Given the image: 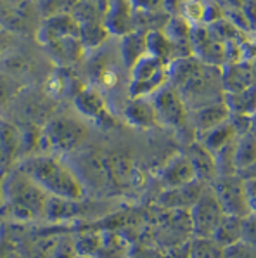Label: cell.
I'll return each mask as SVG.
<instances>
[{
  "label": "cell",
  "instance_id": "f1b7e54d",
  "mask_svg": "<svg viewBox=\"0 0 256 258\" xmlns=\"http://www.w3.org/2000/svg\"><path fill=\"white\" fill-rule=\"evenodd\" d=\"M223 258H256V251L246 241H239L223 248Z\"/></svg>",
  "mask_w": 256,
  "mask_h": 258
},
{
  "label": "cell",
  "instance_id": "d4e9b609",
  "mask_svg": "<svg viewBox=\"0 0 256 258\" xmlns=\"http://www.w3.org/2000/svg\"><path fill=\"white\" fill-rule=\"evenodd\" d=\"M187 258H223V248L211 237H194L189 244Z\"/></svg>",
  "mask_w": 256,
  "mask_h": 258
},
{
  "label": "cell",
  "instance_id": "9c48e42d",
  "mask_svg": "<svg viewBox=\"0 0 256 258\" xmlns=\"http://www.w3.org/2000/svg\"><path fill=\"white\" fill-rule=\"evenodd\" d=\"M74 106L80 111L83 116L90 118L97 123V125H106V126H113L114 120L109 116L108 108H106L104 101L99 95V92L94 89H83L81 92H78L74 95Z\"/></svg>",
  "mask_w": 256,
  "mask_h": 258
},
{
  "label": "cell",
  "instance_id": "484cf974",
  "mask_svg": "<svg viewBox=\"0 0 256 258\" xmlns=\"http://www.w3.org/2000/svg\"><path fill=\"white\" fill-rule=\"evenodd\" d=\"M206 16V7L199 0H184L182 4V18L191 26H198L204 21Z\"/></svg>",
  "mask_w": 256,
  "mask_h": 258
},
{
  "label": "cell",
  "instance_id": "9a60e30c",
  "mask_svg": "<svg viewBox=\"0 0 256 258\" xmlns=\"http://www.w3.org/2000/svg\"><path fill=\"white\" fill-rule=\"evenodd\" d=\"M187 156L191 158L192 165H194L196 173H198V180H206L213 184L216 178L220 177L215 154H211L201 142H196L194 146H191Z\"/></svg>",
  "mask_w": 256,
  "mask_h": 258
},
{
  "label": "cell",
  "instance_id": "836d02e7",
  "mask_svg": "<svg viewBox=\"0 0 256 258\" xmlns=\"http://www.w3.org/2000/svg\"><path fill=\"white\" fill-rule=\"evenodd\" d=\"M247 62H249V66H251V68H253L254 75H256V52H254L253 55H251V59H249V61H247Z\"/></svg>",
  "mask_w": 256,
  "mask_h": 258
},
{
  "label": "cell",
  "instance_id": "d6986e66",
  "mask_svg": "<svg viewBox=\"0 0 256 258\" xmlns=\"http://www.w3.org/2000/svg\"><path fill=\"white\" fill-rule=\"evenodd\" d=\"M242 232H244V218L225 215L223 220L220 222L218 229H216L215 236L211 239L216 241L222 248H227V246L242 241Z\"/></svg>",
  "mask_w": 256,
  "mask_h": 258
},
{
  "label": "cell",
  "instance_id": "4fadbf2b",
  "mask_svg": "<svg viewBox=\"0 0 256 258\" xmlns=\"http://www.w3.org/2000/svg\"><path fill=\"white\" fill-rule=\"evenodd\" d=\"M232 113L228 109V106L223 102H216V104L206 106L203 109H198L192 113V125H194V130L198 136H203V134L210 132V130L216 128L218 125L225 123L230 120Z\"/></svg>",
  "mask_w": 256,
  "mask_h": 258
},
{
  "label": "cell",
  "instance_id": "1f68e13d",
  "mask_svg": "<svg viewBox=\"0 0 256 258\" xmlns=\"http://www.w3.org/2000/svg\"><path fill=\"white\" fill-rule=\"evenodd\" d=\"M118 73L113 68H102L99 73V83L106 89H113V87L118 85Z\"/></svg>",
  "mask_w": 256,
  "mask_h": 258
},
{
  "label": "cell",
  "instance_id": "d6a6232c",
  "mask_svg": "<svg viewBox=\"0 0 256 258\" xmlns=\"http://www.w3.org/2000/svg\"><path fill=\"white\" fill-rule=\"evenodd\" d=\"M244 187H246L247 205H249L251 213H256V177L244 178Z\"/></svg>",
  "mask_w": 256,
  "mask_h": 258
},
{
  "label": "cell",
  "instance_id": "f546056e",
  "mask_svg": "<svg viewBox=\"0 0 256 258\" xmlns=\"http://www.w3.org/2000/svg\"><path fill=\"white\" fill-rule=\"evenodd\" d=\"M242 241H246L249 246H253L256 251V213H251L244 218V232Z\"/></svg>",
  "mask_w": 256,
  "mask_h": 258
},
{
  "label": "cell",
  "instance_id": "ffe728a7",
  "mask_svg": "<svg viewBox=\"0 0 256 258\" xmlns=\"http://www.w3.org/2000/svg\"><path fill=\"white\" fill-rule=\"evenodd\" d=\"M256 163V136L251 132L242 134L235 139L234 165L235 170H246Z\"/></svg>",
  "mask_w": 256,
  "mask_h": 258
},
{
  "label": "cell",
  "instance_id": "603a6c76",
  "mask_svg": "<svg viewBox=\"0 0 256 258\" xmlns=\"http://www.w3.org/2000/svg\"><path fill=\"white\" fill-rule=\"evenodd\" d=\"M225 104L232 114L253 116L256 113V85L239 94H225Z\"/></svg>",
  "mask_w": 256,
  "mask_h": 258
},
{
  "label": "cell",
  "instance_id": "44dd1931",
  "mask_svg": "<svg viewBox=\"0 0 256 258\" xmlns=\"http://www.w3.org/2000/svg\"><path fill=\"white\" fill-rule=\"evenodd\" d=\"M121 54H123L125 62L128 64V68H132L137 61L149 54L147 47V35L137 33H128L127 37H123V45H121Z\"/></svg>",
  "mask_w": 256,
  "mask_h": 258
},
{
  "label": "cell",
  "instance_id": "83f0119b",
  "mask_svg": "<svg viewBox=\"0 0 256 258\" xmlns=\"http://www.w3.org/2000/svg\"><path fill=\"white\" fill-rule=\"evenodd\" d=\"M18 146H19V139H18V134L11 128L9 125H4V130H2V153H4V160L9 161L11 158L16 154L18 151Z\"/></svg>",
  "mask_w": 256,
  "mask_h": 258
},
{
  "label": "cell",
  "instance_id": "30bf717a",
  "mask_svg": "<svg viewBox=\"0 0 256 258\" xmlns=\"http://www.w3.org/2000/svg\"><path fill=\"white\" fill-rule=\"evenodd\" d=\"M69 37L80 38V26H78L76 19L73 18V14H59L47 18L45 25L40 30V40L47 45Z\"/></svg>",
  "mask_w": 256,
  "mask_h": 258
},
{
  "label": "cell",
  "instance_id": "7c38bea8",
  "mask_svg": "<svg viewBox=\"0 0 256 258\" xmlns=\"http://www.w3.org/2000/svg\"><path fill=\"white\" fill-rule=\"evenodd\" d=\"M132 11L130 0H108V13L104 25L109 33L127 37L132 30Z\"/></svg>",
  "mask_w": 256,
  "mask_h": 258
},
{
  "label": "cell",
  "instance_id": "8992f818",
  "mask_svg": "<svg viewBox=\"0 0 256 258\" xmlns=\"http://www.w3.org/2000/svg\"><path fill=\"white\" fill-rule=\"evenodd\" d=\"M152 104H154L156 118L164 126H172V128H182L185 123L189 121V108L184 102L182 95L179 90L170 83L161 87L157 92L151 97Z\"/></svg>",
  "mask_w": 256,
  "mask_h": 258
},
{
  "label": "cell",
  "instance_id": "6da1fadb",
  "mask_svg": "<svg viewBox=\"0 0 256 258\" xmlns=\"http://www.w3.org/2000/svg\"><path fill=\"white\" fill-rule=\"evenodd\" d=\"M47 196L80 201L85 196V185L71 165H66L54 154H38L23 160L18 166Z\"/></svg>",
  "mask_w": 256,
  "mask_h": 258
},
{
  "label": "cell",
  "instance_id": "52a82bcc",
  "mask_svg": "<svg viewBox=\"0 0 256 258\" xmlns=\"http://www.w3.org/2000/svg\"><path fill=\"white\" fill-rule=\"evenodd\" d=\"M220 205H222L225 215H234L246 218L251 215L249 205H247L246 187H244V178L237 175H220L211 184Z\"/></svg>",
  "mask_w": 256,
  "mask_h": 258
},
{
  "label": "cell",
  "instance_id": "cb8c5ba5",
  "mask_svg": "<svg viewBox=\"0 0 256 258\" xmlns=\"http://www.w3.org/2000/svg\"><path fill=\"white\" fill-rule=\"evenodd\" d=\"M130 246L120 234L104 232L102 234V244L97 251L96 258H128Z\"/></svg>",
  "mask_w": 256,
  "mask_h": 258
},
{
  "label": "cell",
  "instance_id": "2e32d148",
  "mask_svg": "<svg viewBox=\"0 0 256 258\" xmlns=\"http://www.w3.org/2000/svg\"><path fill=\"white\" fill-rule=\"evenodd\" d=\"M206 187L201 185V180H196L192 184L182 185V187L166 189L157 201H159L161 206H166V208H182V206H187L191 210V206L196 203V200L201 196V192Z\"/></svg>",
  "mask_w": 256,
  "mask_h": 258
},
{
  "label": "cell",
  "instance_id": "7402d4cb",
  "mask_svg": "<svg viewBox=\"0 0 256 258\" xmlns=\"http://www.w3.org/2000/svg\"><path fill=\"white\" fill-rule=\"evenodd\" d=\"M109 173H111V175L116 178L120 184L127 185V187L142 185V182L145 178L142 170L128 160H116L111 166H109Z\"/></svg>",
  "mask_w": 256,
  "mask_h": 258
},
{
  "label": "cell",
  "instance_id": "5b68a950",
  "mask_svg": "<svg viewBox=\"0 0 256 258\" xmlns=\"http://www.w3.org/2000/svg\"><path fill=\"white\" fill-rule=\"evenodd\" d=\"M223 217H225V212H223L213 187L210 185L201 192V196L189 210L194 237H213Z\"/></svg>",
  "mask_w": 256,
  "mask_h": 258
},
{
  "label": "cell",
  "instance_id": "277c9868",
  "mask_svg": "<svg viewBox=\"0 0 256 258\" xmlns=\"http://www.w3.org/2000/svg\"><path fill=\"white\" fill-rule=\"evenodd\" d=\"M87 139V128L69 118H57L45 126L40 136L42 146L57 154L73 153L80 149Z\"/></svg>",
  "mask_w": 256,
  "mask_h": 258
},
{
  "label": "cell",
  "instance_id": "4316f807",
  "mask_svg": "<svg viewBox=\"0 0 256 258\" xmlns=\"http://www.w3.org/2000/svg\"><path fill=\"white\" fill-rule=\"evenodd\" d=\"M80 0H42V13L45 18L59 14H71Z\"/></svg>",
  "mask_w": 256,
  "mask_h": 258
},
{
  "label": "cell",
  "instance_id": "3957f363",
  "mask_svg": "<svg viewBox=\"0 0 256 258\" xmlns=\"http://www.w3.org/2000/svg\"><path fill=\"white\" fill-rule=\"evenodd\" d=\"M168 83V64L152 54L144 55L130 68V99H149Z\"/></svg>",
  "mask_w": 256,
  "mask_h": 258
},
{
  "label": "cell",
  "instance_id": "7a4b0ae2",
  "mask_svg": "<svg viewBox=\"0 0 256 258\" xmlns=\"http://www.w3.org/2000/svg\"><path fill=\"white\" fill-rule=\"evenodd\" d=\"M6 212L14 220H37L45 217V206L49 196L31 178L16 168L4 184Z\"/></svg>",
  "mask_w": 256,
  "mask_h": 258
},
{
  "label": "cell",
  "instance_id": "e0dca14e",
  "mask_svg": "<svg viewBox=\"0 0 256 258\" xmlns=\"http://www.w3.org/2000/svg\"><path fill=\"white\" fill-rule=\"evenodd\" d=\"M237 137H239L237 128L234 126V123L228 120L225 123H222V125H218L216 128L210 130V132L199 136L198 142H201L211 154H218L220 151H223L227 146H230Z\"/></svg>",
  "mask_w": 256,
  "mask_h": 258
},
{
  "label": "cell",
  "instance_id": "ac0fdd59",
  "mask_svg": "<svg viewBox=\"0 0 256 258\" xmlns=\"http://www.w3.org/2000/svg\"><path fill=\"white\" fill-rule=\"evenodd\" d=\"M125 118L130 125L139 126V128H147L157 121L154 104L151 97L149 99H130L127 109H125Z\"/></svg>",
  "mask_w": 256,
  "mask_h": 258
},
{
  "label": "cell",
  "instance_id": "8fae6325",
  "mask_svg": "<svg viewBox=\"0 0 256 258\" xmlns=\"http://www.w3.org/2000/svg\"><path fill=\"white\" fill-rule=\"evenodd\" d=\"M225 94H239L256 85V75L249 62H230L222 68Z\"/></svg>",
  "mask_w": 256,
  "mask_h": 258
},
{
  "label": "cell",
  "instance_id": "4dcf8cb0",
  "mask_svg": "<svg viewBox=\"0 0 256 258\" xmlns=\"http://www.w3.org/2000/svg\"><path fill=\"white\" fill-rule=\"evenodd\" d=\"M133 6V11H140V13H156L159 11L163 0H130Z\"/></svg>",
  "mask_w": 256,
  "mask_h": 258
},
{
  "label": "cell",
  "instance_id": "5bb4252c",
  "mask_svg": "<svg viewBox=\"0 0 256 258\" xmlns=\"http://www.w3.org/2000/svg\"><path fill=\"white\" fill-rule=\"evenodd\" d=\"M73 170L76 172L81 184H83V178H85L87 184L97 185V187L104 185L108 182V178L111 177L108 163H104V161L99 160L97 156H92V154H85L81 160H78Z\"/></svg>",
  "mask_w": 256,
  "mask_h": 258
},
{
  "label": "cell",
  "instance_id": "ba28073f",
  "mask_svg": "<svg viewBox=\"0 0 256 258\" xmlns=\"http://www.w3.org/2000/svg\"><path fill=\"white\" fill-rule=\"evenodd\" d=\"M159 180L166 189H175L196 182L198 173L187 154H175L159 168Z\"/></svg>",
  "mask_w": 256,
  "mask_h": 258
}]
</instances>
